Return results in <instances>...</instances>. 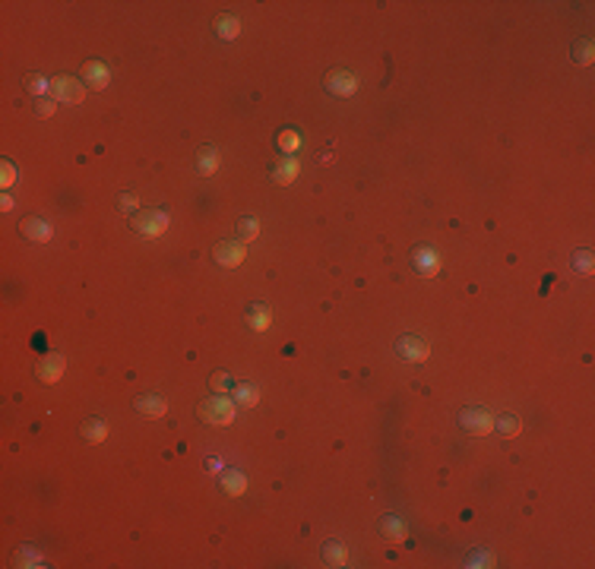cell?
<instances>
[{"label": "cell", "instance_id": "1", "mask_svg": "<svg viewBox=\"0 0 595 569\" xmlns=\"http://www.w3.org/2000/svg\"><path fill=\"white\" fill-rule=\"evenodd\" d=\"M197 418L199 421L212 424V427H222V424H232L234 421V402L225 399L222 392H215L212 399H203L197 405Z\"/></svg>", "mask_w": 595, "mask_h": 569}, {"label": "cell", "instance_id": "2", "mask_svg": "<svg viewBox=\"0 0 595 569\" xmlns=\"http://www.w3.org/2000/svg\"><path fill=\"white\" fill-rule=\"evenodd\" d=\"M130 228L140 234V238L156 240V238H162L168 228V212L165 209H140V212L130 215Z\"/></svg>", "mask_w": 595, "mask_h": 569}, {"label": "cell", "instance_id": "3", "mask_svg": "<svg viewBox=\"0 0 595 569\" xmlns=\"http://www.w3.org/2000/svg\"><path fill=\"white\" fill-rule=\"evenodd\" d=\"M396 355L402 357V361H409V364H422V361H428L430 348H428V342H424L422 336L405 332V336H399V342H396Z\"/></svg>", "mask_w": 595, "mask_h": 569}, {"label": "cell", "instance_id": "4", "mask_svg": "<svg viewBox=\"0 0 595 569\" xmlns=\"http://www.w3.org/2000/svg\"><path fill=\"white\" fill-rule=\"evenodd\" d=\"M323 86H326V92L339 95V99H348V95H355L358 92L355 73H348V70H342V66H336V70H330V73L323 76Z\"/></svg>", "mask_w": 595, "mask_h": 569}, {"label": "cell", "instance_id": "5", "mask_svg": "<svg viewBox=\"0 0 595 569\" xmlns=\"http://www.w3.org/2000/svg\"><path fill=\"white\" fill-rule=\"evenodd\" d=\"M459 427L469 430V433L485 437V433L494 430V418H491V412H485V408H463V412H459Z\"/></svg>", "mask_w": 595, "mask_h": 569}, {"label": "cell", "instance_id": "6", "mask_svg": "<svg viewBox=\"0 0 595 569\" xmlns=\"http://www.w3.org/2000/svg\"><path fill=\"white\" fill-rule=\"evenodd\" d=\"M212 256H215V263L219 266L234 269V266H241L244 260H247V247H244V240H222V244H215L212 247Z\"/></svg>", "mask_w": 595, "mask_h": 569}, {"label": "cell", "instance_id": "7", "mask_svg": "<svg viewBox=\"0 0 595 569\" xmlns=\"http://www.w3.org/2000/svg\"><path fill=\"white\" fill-rule=\"evenodd\" d=\"M51 95H54V101L80 105V101L86 99V86L76 83L73 76H58V79H51Z\"/></svg>", "mask_w": 595, "mask_h": 569}, {"label": "cell", "instance_id": "8", "mask_svg": "<svg viewBox=\"0 0 595 569\" xmlns=\"http://www.w3.org/2000/svg\"><path fill=\"white\" fill-rule=\"evenodd\" d=\"M64 370H66V357L58 355V351H51V355H45L42 361H38L35 377L42 379V383H58V379L64 377Z\"/></svg>", "mask_w": 595, "mask_h": 569}, {"label": "cell", "instance_id": "9", "mask_svg": "<svg viewBox=\"0 0 595 569\" xmlns=\"http://www.w3.org/2000/svg\"><path fill=\"white\" fill-rule=\"evenodd\" d=\"M219 165H222V152L215 146H199L197 155H193V171L199 174V177H209V174L219 171Z\"/></svg>", "mask_w": 595, "mask_h": 569}, {"label": "cell", "instance_id": "10", "mask_svg": "<svg viewBox=\"0 0 595 569\" xmlns=\"http://www.w3.org/2000/svg\"><path fill=\"white\" fill-rule=\"evenodd\" d=\"M412 266H415V273L424 275V279H430V275H437L440 273V260L437 253L430 247H424V244H418V247L412 250Z\"/></svg>", "mask_w": 595, "mask_h": 569}, {"label": "cell", "instance_id": "11", "mask_svg": "<svg viewBox=\"0 0 595 569\" xmlns=\"http://www.w3.org/2000/svg\"><path fill=\"white\" fill-rule=\"evenodd\" d=\"M19 234H23L25 240H32V244H48L51 240V225L45 222V218H38V215H29V218L19 222Z\"/></svg>", "mask_w": 595, "mask_h": 569}, {"label": "cell", "instance_id": "12", "mask_svg": "<svg viewBox=\"0 0 595 569\" xmlns=\"http://www.w3.org/2000/svg\"><path fill=\"white\" fill-rule=\"evenodd\" d=\"M133 408H136V414H143V418H162V414L168 412V402L162 396H152V392H146V396H136Z\"/></svg>", "mask_w": 595, "mask_h": 569}, {"label": "cell", "instance_id": "13", "mask_svg": "<svg viewBox=\"0 0 595 569\" xmlns=\"http://www.w3.org/2000/svg\"><path fill=\"white\" fill-rule=\"evenodd\" d=\"M298 174H301V162H298V158H279L273 168V181L282 184V187H289Z\"/></svg>", "mask_w": 595, "mask_h": 569}, {"label": "cell", "instance_id": "14", "mask_svg": "<svg viewBox=\"0 0 595 569\" xmlns=\"http://www.w3.org/2000/svg\"><path fill=\"white\" fill-rule=\"evenodd\" d=\"M320 557L326 566H345L348 563V547L342 544V541H326V544L320 547Z\"/></svg>", "mask_w": 595, "mask_h": 569}, {"label": "cell", "instance_id": "15", "mask_svg": "<svg viewBox=\"0 0 595 569\" xmlns=\"http://www.w3.org/2000/svg\"><path fill=\"white\" fill-rule=\"evenodd\" d=\"M83 79L89 86H95V89H105L111 76H108V66L105 64H99V60H86V64H83Z\"/></svg>", "mask_w": 595, "mask_h": 569}, {"label": "cell", "instance_id": "16", "mask_svg": "<svg viewBox=\"0 0 595 569\" xmlns=\"http://www.w3.org/2000/svg\"><path fill=\"white\" fill-rule=\"evenodd\" d=\"M269 323H273V307H266V304H254L247 310V326L254 332H263L269 329Z\"/></svg>", "mask_w": 595, "mask_h": 569}, {"label": "cell", "instance_id": "17", "mask_svg": "<svg viewBox=\"0 0 595 569\" xmlns=\"http://www.w3.org/2000/svg\"><path fill=\"white\" fill-rule=\"evenodd\" d=\"M222 490L228 496H241L247 490V475H244V471H234V468L222 471Z\"/></svg>", "mask_w": 595, "mask_h": 569}, {"label": "cell", "instance_id": "18", "mask_svg": "<svg viewBox=\"0 0 595 569\" xmlns=\"http://www.w3.org/2000/svg\"><path fill=\"white\" fill-rule=\"evenodd\" d=\"M80 437H83L86 443H101V440L108 437V424L101 421V418H86L83 427H80Z\"/></svg>", "mask_w": 595, "mask_h": 569}, {"label": "cell", "instance_id": "19", "mask_svg": "<svg viewBox=\"0 0 595 569\" xmlns=\"http://www.w3.org/2000/svg\"><path fill=\"white\" fill-rule=\"evenodd\" d=\"M238 32H241L238 16H232V13H222V16H215V35H219L222 42H232V38H238Z\"/></svg>", "mask_w": 595, "mask_h": 569}, {"label": "cell", "instance_id": "20", "mask_svg": "<svg viewBox=\"0 0 595 569\" xmlns=\"http://www.w3.org/2000/svg\"><path fill=\"white\" fill-rule=\"evenodd\" d=\"M377 528H380V538H387V541H402L405 538V525L396 516H380Z\"/></svg>", "mask_w": 595, "mask_h": 569}, {"label": "cell", "instance_id": "21", "mask_svg": "<svg viewBox=\"0 0 595 569\" xmlns=\"http://www.w3.org/2000/svg\"><path fill=\"white\" fill-rule=\"evenodd\" d=\"M494 430L500 433V437H516V433L522 430V421L516 418V414H500V418L494 421Z\"/></svg>", "mask_w": 595, "mask_h": 569}, {"label": "cell", "instance_id": "22", "mask_svg": "<svg viewBox=\"0 0 595 569\" xmlns=\"http://www.w3.org/2000/svg\"><path fill=\"white\" fill-rule=\"evenodd\" d=\"M234 402L250 408V405L260 402V389H256L254 383H241V386H234Z\"/></svg>", "mask_w": 595, "mask_h": 569}, {"label": "cell", "instance_id": "23", "mask_svg": "<svg viewBox=\"0 0 595 569\" xmlns=\"http://www.w3.org/2000/svg\"><path fill=\"white\" fill-rule=\"evenodd\" d=\"M592 54H595V48H592V42H589V38H579V42L573 45V64L589 66V64H592Z\"/></svg>", "mask_w": 595, "mask_h": 569}, {"label": "cell", "instance_id": "24", "mask_svg": "<svg viewBox=\"0 0 595 569\" xmlns=\"http://www.w3.org/2000/svg\"><path fill=\"white\" fill-rule=\"evenodd\" d=\"M279 149L285 152V155H295L298 149H301V133L298 130H282L279 133Z\"/></svg>", "mask_w": 595, "mask_h": 569}, {"label": "cell", "instance_id": "25", "mask_svg": "<svg viewBox=\"0 0 595 569\" xmlns=\"http://www.w3.org/2000/svg\"><path fill=\"white\" fill-rule=\"evenodd\" d=\"M25 89L32 95H38V99H45V92H51V79H45L42 73H29L25 76Z\"/></svg>", "mask_w": 595, "mask_h": 569}, {"label": "cell", "instance_id": "26", "mask_svg": "<svg viewBox=\"0 0 595 569\" xmlns=\"http://www.w3.org/2000/svg\"><path fill=\"white\" fill-rule=\"evenodd\" d=\"M573 269H576V273H583V275H589L592 273V250H576V253H573Z\"/></svg>", "mask_w": 595, "mask_h": 569}, {"label": "cell", "instance_id": "27", "mask_svg": "<svg viewBox=\"0 0 595 569\" xmlns=\"http://www.w3.org/2000/svg\"><path fill=\"white\" fill-rule=\"evenodd\" d=\"M238 234H241V240H254L256 234H260V222H256V218H241Z\"/></svg>", "mask_w": 595, "mask_h": 569}, {"label": "cell", "instance_id": "28", "mask_svg": "<svg viewBox=\"0 0 595 569\" xmlns=\"http://www.w3.org/2000/svg\"><path fill=\"white\" fill-rule=\"evenodd\" d=\"M117 209H124V212H140L136 193H121V197H117Z\"/></svg>", "mask_w": 595, "mask_h": 569}, {"label": "cell", "instance_id": "29", "mask_svg": "<svg viewBox=\"0 0 595 569\" xmlns=\"http://www.w3.org/2000/svg\"><path fill=\"white\" fill-rule=\"evenodd\" d=\"M54 108H58V101L38 99V101H35V117H51V114H54Z\"/></svg>", "mask_w": 595, "mask_h": 569}, {"label": "cell", "instance_id": "30", "mask_svg": "<svg viewBox=\"0 0 595 569\" xmlns=\"http://www.w3.org/2000/svg\"><path fill=\"white\" fill-rule=\"evenodd\" d=\"M209 383H212V389H215V392H222V396L232 389V386H228V373H225V370L222 373H212V379H209Z\"/></svg>", "mask_w": 595, "mask_h": 569}, {"label": "cell", "instance_id": "31", "mask_svg": "<svg viewBox=\"0 0 595 569\" xmlns=\"http://www.w3.org/2000/svg\"><path fill=\"white\" fill-rule=\"evenodd\" d=\"M13 177H16L13 165H10V162H3V187H10V184H13Z\"/></svg>", "mask_w": 595, "mask_h": 569}, {"label": "cell", "instance_id": "32", "mask_svg": "<svg viewBox=\"0 0 595 569\" xmlns=\"http://www.w3.org/2000/svg\"><path fill=\"white\" fill-rule=\"evenodd\" d=\"M0 206H3V212H10V209H13V199L3 197V199H0Z\"/></svg>", "mask_w": 595, "mask_h": 569}]
</instances>
